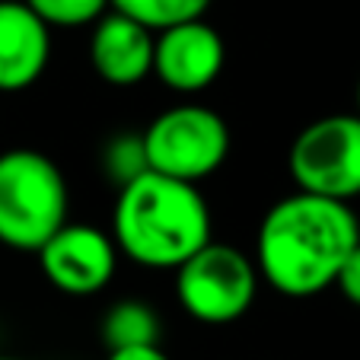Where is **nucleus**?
Here are the masks:
<instances>
[{
	"instance_id": "f3484780",
	"label": "nucleus",
	"mask_w": 360,
	"mask_h": 360,
	"mask_svg": "<svg viewBox=\"0 0 360 360\" xmlns=\"http://www.w3.org/2000/svg\"><path fill=\"white\" fill-rule=\"evenodd\" d=\"M354 112L360 115V83H357V93H354Z\"/></svg>"
},
{
	"instance_id": "9d476101",
	"label": "nucleus",
	"mask_w": 360,
	"mask_h": 360,
	"mask_svg": "<svg viewBox=\"0 0 360 360\" xmlns=\"http://www.w3.org/2000/svg\"><path fill=\"white\" fill-rule=\"evenodd\" d=\"M51 29L26 0H0V93H22L45 77Z\"/></svg>"
},
{
	"instance_id": "a211bd4d",
	"label": "nucleus",
	"mask_w": 360,
	"mask_h": 360,
	"mask_svg": "<svg viewBox=\"0 0 360 360\" xmlns=\"http://www.w3.org/2000/svg\"><path fill=\"white\" fill-rule=\"evenodd\" d=\"M0 360H20V357H10V354H0Z\"/></svg>"
},
{
	"instance_id": "9b49d317",
	"label": "nucleus",
	"mask_w": 360,
	"mask_h": 360,
	"mask_svg": "<svg viewBox=\"0 0 360 360\" xmlns=\"http://www.w3.org/2000/svg\"><path fill=\"white\" fill-rule=\"evenodd\" d=\"M160 332H163L160 313L141 297L115 300L99 322V338L109 351L160 345Z\"/></svg>"
},
{
	"instance_id": "dca6fc26",
	"label": "nucleus",
	"mask_w": 360,
	"mask_h": 360,
	"mask_svg": "<svg viewBox=\"0 0 360 360\" xmlns=\"http://www.w3.org/2000/svg\"><path fill=\"white\" fill-rule=\"evenodd\" d=\"M105 360H172L160 345L150 347H128V351H109Z\"/></svg>"
},
{
	"instance_id": "423d86ee",
	"label": "nucleus",
	"mask_w": 360,
	"mask_h": 360,
	"mask_svg": "<svg viewBox=\"0 0 360 360\" xmlns=\"http://www.w3.org/2000/svg\"><path fill=\"white\" fill-rule=\"evenodd\" d=\"M297 191L351 204L360 198V115L335 112L309 122L287 150Z\"/></svg>"
},
{
	"instance_id": "20e7f679",
	"label": "nucleus",
	"mask_w": 360,
	"mask_h": 360,
	"mask_svg": "<svg viewBox=\"0 0 360 360\" xmlns=\"http://www.w3.org/2000/svg\"><path fill=\"white\" fill-rule=\"evenodd\" d=\"M147 143L150 172L201 185L230 160V124L201 102H179L163 109L141 131Z\"/></svg>"
},
{
	"instance_id": "f8f14e48",
	"label": "nucleus",
	"mask_w": 360,
	"mask_h": 360,
	"mask_svg": "<svg viewBox=\"0 0 360 360\" xmlns=\"http://www.w3.org/2000/svg\"><path fill=\"white\" fill-rule=\"evenodd\" d=\"M211 4L214 0H112V10L131 16L134 22L160 35L172 26H182V22L204 20Z\"/></svg>"
},
{
	"instance_id": "39448f33",
	"label": "nucleus",
	"mask_w": 360,
	"mask_h": 360,
	"mask_svg": "<svg viewBox=\"0 0 360 360\" xmlns=\"http://www.w3.org/2000/svg\"><path fill=\"white\" fill-rule=\"evenodd\" d=\"M262 274L249 252L230 243H207L176 271V300L201 326H233L259 297Z\"/></svg>"
},
{
	"instance_id": "2eb2a0df",
	"label": "nucleus",
	"mask_w": 360,
	"mask_h": 360,
	"mask_svg": "<svg viewBox=\"0 0 360 360\" xmlns=\"http://www.w3.org/2000/svg\"><path fill=\"white\" fill-rule=\"evenodd\" d=\"M335 287H338V293L347 300V303L360 309V245L347 255V262H345V268H341Z\"/></svg>"
},
{
	"instance_id": "4468645a",
	"label": "nucleus",
	"mask_w": 360,
	"mask_h": 360,
	"mask_svg": "<svg viewBox=\"0 0 360 360\" xmlns=\"http://www.w3.org/2000/svg\"><path fill=\"white\" fill-rule=\"evenodd\" d=\"M48 29H93L112 10V0H26Z\"/></svg>"
},
{
	"instance_id": "0eeeda50",
	"label": "nucleus",
	"mask_w": 360,
	"mask_h": 360,
	"mask_svg": "<svg viewBox=\"0 0 360 360\" xmlns=\"http://www.w3.org/2000/svg\"><path fill=\"white\" fill-rule=\"evenodd\" d=\"M41 278L68 297H96L112 284L118 271V252L112 230L70 220L39 249Z\"/></svg>"
},
{
	"instance_id": "f03ea898",
	"label": "nucleus",
	"mask_w": 360,
	"mask_h": 360,
	"mask_svg": "<svg viewBox=\"0 0 360 360\" xmlns=\"http://www.w3.org/2000/svg\"><path fill=\"white\" fill-rule=\"evenodd\" d=\"M112 239L128 262L150 271H179L214 243V214L201 185L147 172L115 195Z\"/></svg>"
},
{
	"instance_id": "6e6552de",
	"label": "nucleus",
	"mask_w": 360,
	"mask_h": 360,
	"mask_svg": "<svg viewBox=\"0 0 360 360\" xmlns=\"http://www.w3.org/2000/svg\"><path fill=\"white\" fill-rule=\"evenodd\" d=\"M226 68L224 35L207 20L182 22L157 35L153 77L179 96H198L211 89Z\"/></svg>"
},
{
	"instance_id": "f257e3e1",
	"label": "nucleus",
	"mask_w": 360,
	"mask_h": 360,
	"mask_svg": "<svg viewBox=\"0 0 360 360\" xmlns=\"http://www.w3.org/2000/svg\"><path fill=\"white\" fill-rule=\"evenodd\" d=\"M357 245L360 217L351 204L293 188L265 211L252 259L274 293L309 300L335 287Z\"/></svg>"
},
{
	"instance_id": "7ed1b4c3",
	"label": "nucleus",
	"mask_w": 360,
	"mask_h": 360,
	"mask_svg": "<svg viewBox=\"0 0 360 360\" xmlns=\"http://www.w3.org/2000/svg\"><path fill=\"white\" fill-rule=\"evenodd\" d=\"M68 179L55 160L35 147L0 153V245L32 252L55 236L68 220Z\"/></svg>"
},
{
	"instance_id": "1a4fd4ad",
	"label": "nucleus",
	"mask_w": 360,
	"mask_h": 360,
	"mask_svg": "<svg viewBox=\"0 0 360 360\" xmlns=\"http://www.w3.org/2000/svg\"><path fill=\"white\" fill-rule=\"evenodd\" d=\"M89 68L102 83L118 89L141 86L143 80L153 77V58H157V32L134 22L124 13L102 16L89 29Z\"/></svg>"
},
{
	"instance_id": "ddd939ff",
	"label": "nucleus",
	"mask_w": 360,
	"mask_h": 360,
	"mask_svg": "<svg viewBox=\"0 0 360 360\" xmlns=\"http://www.w3.org/2000/svg\"><path fill=\"white\" fill-rule=\"evenodd\" d=\"M102 172L115 185V191L128 188L131 182H137L141 176L150 172V157H147V143L143 134H115L105 141L102 147Z\"/></svg>"
}]
</instances>
